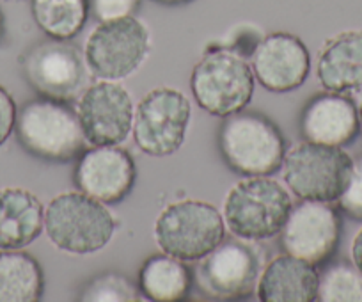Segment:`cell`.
Listing matches in <instances>:
<instances>
[{"instance_id":"cell-28","label":"cell","mask_w":362,"mask_h":302,"mask_svg":"<svg viewBox=\"0 0 362 302\" xmlns=\"http://www.w3.org/2000/svg\"><path fill=\"white\" fill-rule=\"evenodd\" d=\"M351 258H354L355 267L362 272V230L358 231L354 244H351Z\"/></svg>"},{"instance_id":"cell-31","label":"cell","mask_w":362,"mask_h":302,"mask_svg":"<svg viewBox=\"0 0 362 302\" xmlns=\"http://www.w3.org/2000/svg\"><path fill=\"white\" fill-rule=\"evenodd\" d=\"M0 2H6V4H15V2H23V0H0Z\"/></svg>"},{"instance_id":"cell-7","label":"cell","mask_w":362,"mask_h":302,"mask_svg":"<svg viewBox=\"0 0 362 302\" xmlns=\"http://www.w3.org/2000/svg\"><path fill=\"white\" fill-rule=\"evenodd\" d=\"M190 89L201 109L211 116L229 117L252 100V68L229 50L210 52L194 68Z\"/></svg>"},{"instance_id":"cell-26","label":"cell","mask_w":362,"mask_h":302,"mask_svg":"<svg viewBox=\"0 0 362 302\" xmlns=\"http://www.w3.org/2000/svg\"><path fill=\"white\" fill-rule=\"evenodd\" d=\"M141 0H90V9L98 22L124 18L139 8Z\"/></svg>"},{"instance_id":"cell-17","label":"cell","mask_w":362,"mask_h":302,"mask_svg":"<svg viewBox=\"0 0 362 302\" xmlns=\"http://www.w3.org/2000/svg\"><path fill=\"white\" fill-rule=\"evenodd\" d=\"M45 228V207L36 194L18 187L0 189V251L23 249Z\"/></svg>"},{"instance_id":"cell-25","label":"cell","mask_w":362,"mask_h":302,"mask_svg":"<svg viewBox=\"0 0 362 302\" xmlns=\"http://www.w3.org/2000/svg\"><path fill=\"white\" fill-rule=\"evenodd\" d=\"M339 210L354 221H362V157L354 161L350 182L344 192L337 197Z\"/></svg>"},{"instance_id":"cell-24","label":"cell","mask_w":362,"mask_h":302,"mask_svg":"<svg viewBox=\"0 0 362 302\" xmlns=\"http://www.w3.org/2000/svg\"><path fill=\"white\" fill-rule=\"evenodd\" d=\"M82 301H137L139 291L123 276L107 274L95 279L80 295Z\"/></svg>"},{"instance_id":"cell-30","label":"cell","mask_w":362,"mask_h":302,"mask_svg":"<svg viewBox=\"0 0 362 302\" xmlns=\"http://www.w3.org/2000/svg\"><path fill=\"white\" fill-rule=\"evenodd\" d=\"M2 36H4V15L0 11V40H2Z\"/></svg>"},{"instance_id":"cell-1","label":"cell","mask_w":362,"mask_h":302,"mask_svg":"<svg viewBox=\"0 0 362 302\" xmlns=\"http://www.w3.org/2000/svg\"><path fill=\"white\" fill-rule=\"evenodd\" d=\"M16 139L27 153L48 162H69L86 148L78 114L50 98L27 102L16 112Z\"/></svg>"},{"instance_id":"cell-29","label":"cell","mask_w":362,"mask_h":302,"mask_svg":"<svg viewBox=\"0 0 362 302\" xmlns=\"http://www.w3.org/2000/svg\"><path fill=\"white\" fill-rule=\"evenodd\" d=\"M160 4L165 6H177V4H185V2H190V0H156Z\"/></svg>"},{"instance_id":"cell-22","label":"cell","mask_w":362,"mask_h":302,"mask_svg":"<svg viewBox=\"0 0 362 302\" xmlns=\"http://www.w3.org/2000/svg\"><path fill=\"white\" fill-rule=\"evenodd\" d=\"M37 27L54 40H71L86 25L89 0H30Z\"/></svg>"},{"instance_id":"cell-19","label":"cell","mask_w":362,"mask_h":302,"mask_svg":"<svg viewBox=\"0 0 362 302\" xmlns=\"http://www.w3.org/2000/svg\"><path fill=\"white\" fill-rule=\"evenodd\" d=\"M316 73L330 93L357 91L362 88V30L332 37L322 50Z\"/></svg>"},{"instance_id":"cell-18","label":"cell","mask_w":362,"mask_h":302,"mask_svg":"<svg viewBox=\"0 0 362 302\" xmlns=\"http://www.w3.org/2000/svg\"><path fill=\"white\" fill-rule=\"evenodd\" d=\"M318 294V272L315 265L284 255L267 265L257 281L261 302H311Z\"/></svg>"},{"instance_id":"cell-16","label":"cell","mask_w":362,"mask_h":302,"mask_svg":"<svg viewBox=\"0 0 362 302\" xmlns=\"http://www.w3.org/2000/svg\"><path fill=\"white\" fill-rule=\"evenodd\" d=\"M300 130L308 142L344 146L354 141L361 130L358 110L355 103L341 93L318 95L305 105Z\"/></svg>"},{"instance_id":"cell-5","label":"cell","mask_w":362,"mask_h":302,"mask_svg":"<svg viewBox=\"0 0 362 302\" xmlns=\"http://www.w3.org/2000/svg\"><path fill=\"white\" fill-rule=\"evenodd\" d=\"M226 237L221 211L204 201H180L158 215L155 240L165 255L181 262H197L214 251Z\"/></svg>"},{"instance_id":"cell-32","label":"cell","mask_w":362,"mask_h":302,"mask_svg":"<svg viewBox=\"0 0 362 302\" xmlns=\"http://www.w3.org/2000/svg\"><path fill=\"white\" fill-rule=\"evenodd\" d=\"M358 120H361V127H362V105L361 109H358Z\"/></svg>"},{"instance_id":"cell-6","label":"cell","mask_w":362,"mask_h":302,"mask_svg":"<svg viewBox=\"0 0 362 302\" xmlns=\"http://www.w3.org/2000/svg\"><path fill=\"white\" fill-rule=\"evenodd\" d=\"M284 182L302 201L332 203L350 182L354 161L341 146L304 142L283 161Z\"/></svg>"},{"instance_id":"cell-9","label":"cell","mask_w":362,"mask_h":302,"mask_svg":"<svg viewBox=\"0 0 362 302\" xmlns=\"http://www.w3.org/2000/svg\"><path fill=\"white\" fill-rule=\"evenodd\" d=\"M189 98L177 89L149 91L134 114V137L139 148L151 157H167L181 148L189 128Z\"/></svg>"},{"instance_id":"cell-12","label":"cell","mask_w":362,"mask_h":302,"mask_svg":"<svg viewBox=\"0 0 362 302\" xmlns=\"http://www.w3.org/2000/svg\"><path fill=\"white\" fill-rule=\"evenodd\" d=\"M261 262L256 249L238 240H222L201 258L196 281L201 290L215 298L249 297L259 281Z\"/></svg>"},{"instance_id":"cell-23","label":"cell","mask_w":362,"mask_h":302,"mask_svg":"<svg viewBox=\"0 0 362 302\" xmlns=\"http://www.w3.org/2000/svg\"><path fill=\"white\" fill-rule=\"evenodd\" d=\"M320 302H362V272L346 262H337L325 267L318 274Z\"/></svg>"},{"instance_id":"cell-27","label":"cell","mask_w":362,"mask_h":302,"mask_svg":"<svg viewBox=\"0 0 362 302\" xmlns=\"http://www.w3.org/2000/svg\"><path fill=\"white\" fill-rule=\"evenodd\" d=\"M16 103L13 96L0 86V146L9 139L16 123Z\"/></svg>"},{"instance_id":"cell-10","label":"cell","mask_w":362,"mask_h":302,"mask_svg":"<svg viewBox=\"0 0 362 302\" xmlns=\"http://www.w3.org/2000/svg\"><path fill=\"white\" fill-rule=\"evenodd\" d=\"M23 75L43 98L69 102L87 86V69L82 54L69 40H54L36 45L23 57Z\"/></svg>"},{"instance_id":"cell-11","label":"cell","mask_w":362,"mask_h":302,"mask_svg":"<svg viewBox=\"0 0 362 302\" xmlns=\"http://www.w3.org/2000/svg\"><path fill=\"white\" fill-rule=\"evenodd\" d=\"M339 238V214L322 201H302L291 208L281 230L284 251L311 265L325 263L336 252Z\"/></svg>"},{"instance_id":"cell-2","label":"cell","mask_w":362,"mask_h":302,"mask_svg":"<svg viewBox=\"0 0 362 302\" xmlns=\"http://www.w3.org/2000/svg\"><path fill=\"white\" fill-rule=\"evenodd\" d=\"M45 230L61 251L93 255L112 240L116 221L102 201L83 192H64L45 208Z\"/></svg>"},{"instance_id":"cell-3","label":"cell","mask_w":362,"mask_h":302,"mask_svg":"<svg viewBox=\"0 0 362 302\" xmlns=\"http://www.w3.org/2000/svg\"><path fill=\"white\" fill-rule=\"evenodd\" d=\"M222 158L243 176H270L286 157V142L276 123L257 112H236L218 132Z\"/></svg>"},{"instance_id":"cell-20","label":"cell","mask_w":362,"mask_h":302,"mask_svg":"<svg viewBox=\"0 0 362 302\" xmlns=\"http://www.w3.org/2000/svg\"><path fill=\"white\" fill-rule=\"evenodd\" d=\"M43 295V270L18 249L0 252V302H36Z\"/></svg>"},{"instance_id":"cell-8","label":"cell","mask_w":362,"mask_h":302,"mask_svg":"<svg viewBox=\"0 0 362 302\" xmlns=\"http://www.w3.org/2000/svg\"><path fill=\"white\" fill-rule=\"evenodd\" d=\"M151 37L134 16L100 22L87 37L83 57L93 75L105 81L128 77L148 57Z\"/></svg>"},{"instance_id":"cell-13","label":"cell","mask_w":362,"mask_h":302,"mask_svg":"<svg viewBox=\"0 0 362 302\" xmlns=\"http://www.w3.org/2000/svg\"><path fill=\"white\" fill-rule=\"evenodd\" d=\"M78 120L86 141L93 146H117L134 128V102L123 86L96 82L83 91L78 102Z\"/></svg>"},{"instance_id":"cell-14","label":"cell","mask_w":362,"mask_h":302,"mask_svg":"<svg viewBox=\"0 0 362 302\" xmlns=\"http://www.w3.org/2000/svg\"><path fill=\"white\" fill-rule=\"evenodd\" d=\"M309 68L308 47L293 34H268L254 50V75L272 93H290L300 88L308 79Z\"/></svg>"},{"instance_id":"cell-21","label":"cell","mask_w":362,"mask_h":302,"mask_svg":"<svg viewBox=\"0 0 362 302\" xmlns=\"http://www.w3.org/2000/svg\"><path fill=\"white\" fill-rule=\"evenodd\" d=\"M139 290L149 301L176 302L190 290V272L181 260L156 255L146 260L139 272Z\"/></svg>"},{"instance_id":"cell-4","label":"cell","mask_w":362,"mask_h":302,"mask_svg":"<svg viewBox=\"0 0 362 302\" xmlns=\"http://www.w3.org/2000/svg\"><path fill=\"white\" fill-rule=\"evenodd\" d=\"M291 208L290 194L281 183L267 176H249L229 190L224 219L235 237L267 240L281 233Z\"/></svg>"},{"instance_id":"cell-15","label":"cell","mask_w":362,"mask_h":302,"mask_svg":"<svg viewBox=\"0 0 362 302\" xmlns=\"http://www.w3.org/2000/svg\"><path fill=\"white\" fill-rule=\"evenodd\" d=\"M135 164L130 153L116 146H96L80 157L75 185L80 192L102 203H119L135 183Z\"/></svg>"}]
</instances>
